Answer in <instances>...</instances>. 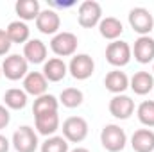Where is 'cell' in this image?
<instances>
[{"instance_id": "obj_16", "label": "cell", "mask_w": 154, "mask_h": 152, "mask_svg": "<svg viewBox=\"0 0 154 152\" xmlns=\"http://www.w3.org/2000/svg\"><path fill=\"white\" fill-rule=\"evenodd\" d=\"M47 88H48V81L41 72H29L23 79V91L36 99L47 93Z\"/></svg>"}, {"instance_id": "obj_28", "label": "cell", "mask_w": 154, "mask_h": 152, "mask_svg": "<svg viewBox=\"0 0 154 152\" xmlns=\"http://www.w3.org/2000/svg\"><path fill=\"white\" fill-rule=\"evenodd\" d=\"M11 39L7 36L5 29H0V56H5L9 50H11Z\"/></svg>"}, {"instance_id": "obj_1", "label": "cell", "mask_w": 154, "mask_h": 152, "mask_svg": "<svg viewBox=\"0 0 154 152\" xmlns=\"http://www.w3.org/2000/svg\"><path fill=\"white\" fill-rule=\"evenodd\" d=\"M100 143L108 152H122L127 145V134L120 125L108 123L100 131Z\"/></svg>"}, {"instance_id": "obj_23", "label": "cell", "mask_w": 154, "mask_h": 152, "mask_svg": "<svg viewBox=\"0 0 154 152\" xmlns=\"http://www.w3.org/2000/svg\"><path fill=\"white\" fill-rule=\"evenodd\" d=\"M57 109H59V99H56L50 93H45V95L38 97L34 100V104H32L34 116L36 114H43V113H57Z\"/></svg>"}, {"instance_id": "obj_27", "label": "cell", "mask_w": 154, "mask_h": 152, "mask_svg": "<svg viewBox=\"0 0 154 152\" xmlns=\"http://www.w3.org/2000/svg\"><path fill=\"white\" fill-rule=\"evenodd\" d=\"M39 150L41 152H70L68 150V141L63 136H50V138H47L41 143Z\"/></svg>"}, {"instance_id": "obj_4", "label": "cell", "mask_w": 154, "mask_h": 152, "mask_svg": "<svg viewBox=\"0 0 154 152\" xmlns=\"http://www.w3.org/2000/svg\"><path fill=\"white\" fill-rule=\"evenodd\" d=\"M11 143H13L16 152H36L39 145L38 132L31 125H22L14 131Z\"/></svg>"}, {"instance_id": "obj_10", "label": "cell", "mask_w": 154, "mask_h": 152, "mask_svg": "<svg viewBox=\"0 0 154 152\" xmlns=\"http://www.w3.org/2000/svg\"><path fill=\"white\" fill-rule=\"evenodd\" d=\"M59 27H61V18L52 9H43L38 14V18H36V29L41 34L56 36L59 32Z\"/></svg>"}, {"instance_id": "obj_14", "label": "cell", "mask_w": 154, "mask_h": 152, "mask_svg": "<svg viewBox=\"0 0 154 152\" xmlns=\"http://www.w3.org/2000/svg\"><path fill=\"white\" fill-rule=\"evenodd\" d=\"M48 82H59L68 74V65L61 57H50L43 63V72H41Z\"/></svg>"}, {"instance_id": "obj_5", "label": "cell", "mask_w": 154, "mask_h": 152, "mask_svg": "<svg viewBox=\"0 0 154 152\" xmlns=\"http://www.w3.org/2000/svg\"><path fill=\"white\" fill-rule=\"evenodd\" d=\"M77 20H79V25L84 27V29L97 27L100 23V20H102V7H100V4L95 2V0H84L79 5Z\"/></svg>"}, {"instance_id": "obj_12", "label": "cell", "mask_w": 154, "mask_h": 152, "mask_svg": "<svg viewBox=\"0 0 154 152\" xmlns=\"http://www.w3.org/2000/svg\"><path fill=\"white\" fill-rule=\"evenodd\" d=\"M131 50L140 65H149L154 61V39L151 36H140L134 41Z\"/></svg>"}, {"instance_id": "obj_11", "label": "cell", "mask_w": 154, "mask_h": 152, "mask_svg": "<svg viewBox=\"0 0 154 152\" xmlns=\"http://www.w3.org/2000/svg\"><path fill=\"white\" fill-rule=\"evenodd\" d=\"M109 113L115 116L116 120H127L134 113V100L127 95H115L109 100Z\"/></svg>"}, {"instance_id": "obj_7", "label": "cell", "mask_w": 154, "mask_h": 152, "mask_svg": "<svg viewBox=\"0 0 154 152\" xmlns=\"http://www.w3.org/2000/svg\"><path fill=\"white\" fill-rule=\"evenodd\" d=\"M63 138L68 143H81L88 136V122L82 116H70L63 122Z\"/></svg>"}, {"instance_id": "obj_32", "label": "cell", "mask_w": 154, "mask_h": 152, "mask_svg": "<svg viewBox=\"0 0 154 152\" xmlns=\"http://www.w3.org/2000/svg\"><path fill=\"white\" fill-rule=\"evenodd\" d=\"M0 77H2V65H0Z\"/></svg>"}, {"instance_id": "obj_26", "label": "cell", "mask_w": 154, "mask_h": 152, "mask_svg": "<svg viewBox=\"0 0 154 152\" xmlns=\"http://www.w3.org/2000/svg\"><path fill=\"white\" fill-rule=\"evenodd\" d=\"M136 116L142 125L154 127V100H143L136 109Z\"/></svg>"}, {"instance_id": "obj_2", "label": "cell", "mask_w": 154, "mask_h": 152, "mask_svg": "<svg viewBox=\"0 0 154 152\" xmlns=\"http://www.w3.org/2000/svg\"><path fill=\"white\" fill-rule=\"evenodd\" d=\"M131 57H133V50L127 41L116 39L106 47V61L115 68H122V66L129 65Z\"/></svg>"}, {"instance_id": "obj_21", "label": "cell", "mask_w": 154, "mask_h": 152, "mask_svg": "<svg viewBox=\"0 0 154 152\" xmlns=\"http://www.w3.org/2000/svg\"><path fill=\"white\" fill-rule=\"evenodd\" d=\"M14 11L22 22H31V20L36 22L38 14L41 13V7L38 0H18L14 4Z\"/></svg>"}, {"instance_id": "obj_8", "label": "cell", "mask_w": 154, "mask_h": 152, "mask_svg": "<svg viewBox=\"0 0 154 152\" xmlns=\"http://www.w3.org/2000/svg\"><path fill=\"white\" fill-rule=\"evenodd\" d=\"M27 74H29V63L25 61L23 56L11 54V56H7L4 59V63H2V75H5V79L20 81V79H25Z\"/></svg>"}, {"instance_id": "obj_6", "label": "cell", "mask_w": 154, "mask_h": 152, "mask_svg": "<svg viewBox=\"0 0 154 152\" xmlns=\"http://www.w3.org/2000/svg\"><path fill=\"white\" fill-rule=\"evenodd\" d=\"M129 25L131 29L140 36H149V32L154 29V16L145 7H134L129 11Z\"/></svg>"}, {"instance_id": "obj_31", "label": "cell", "mask_w": 154, "mask_h": 152, "mask_svg": "<svg viewBox=\"0 0 154 152\" xmlns=\"http://www.w3.org/2000/svg\"><path fill=\"white\" fill-rule=\"evenodd\" d=\"M70 152H90L88 149H84V147H75L74 150H70Z\"/></svg>"}, {"instance_id": "obj_33", "label": "cell", "mask_w": 154, "mask_h": 152, "mask_svg": "<svg viewBox=\"0 0 154 152\" xmlns=\"http://www.w3.org/2000/svg\"><path fill=\"white\" fill-rule=\"evenodd\" d=\"M152 72H154V65H152Z\"/></svg>"}, {"instance_id": "obj_29", "label": "cell", "mask_w": 154, "mask_h": 152, "mask_svg": "<svg viewBox=\"0 0 154 152\" xmlns=\"http://www.w3.org/2000/svg\"><path fill=\"white\" fill-rule=\"evenodd\" d=\"M9 122H11L9 109H7L5 106H2V104H0V131H2V129H5V127L9 125Z\"/></svg>"}, {"instance_id": "obj_19", "label": "cell", "mask_w": 154, "mask_h": 152, "mask_svg": "<svg viewBox=\"0 0 154 152\" xmlns=\"http://www.w3.org/2000/svg\"><path fill=\"white\" fill-rule=\"evenodd\" d=\"M129 88L136 95H147L154 90V75L149 72H136L129 79Z\"/></svg>"}, {"instance_id": "obj_24", "label": "cell", "mask_w": 154, "mask_h": 152, "mask_svg": "<svg viewBox=\"0 0 154 152\" xmlns=\"http://www.w3.org/2000/svg\"><path fill=\"white\" fill-rule=\"evenodd\" d=\"M4 104L7 109H23L27 106V93L20 88H11L4 93Z\"/></svg>"}, {"instance_id": "obj_20", "label": "cell", "mask_w": 154, "mask_h": 152, "mask_svg": "<svg viewBox=\"0 0 154 152\" xmlns=\"http://www.w3.org/2000/svg\"><path fill=\"white\" fill-rule=\"evenodd\" d=\"M99 32L104 39H109V41H116L120 38V34L124 32V25L122 22L115 18V16H106L100 20L99 23Z\"/></svg>"}, {"instance_id": "obj_17", "label": "cell", "mask_w": 154, "mask_h": 152, "mask_svg": "<svg viewBox=\"0 0 154 152\" xmlns=\"http://www.w3.org/2000/svg\"><path fill=\"white\" fill-rule=\"evenodd\" d=\"M131 147L134 152H154V131L138 129L131 136Z\"/></svg>"}, {"instance_id": "obj_3", "label": "cell", "mask_w": 154, "mask_h": 152, "mask_svg": "<svg viewBox=\"0 0 154 152\" xmlns=\"http://www.w3.org/2000/svg\"><path fill=\"white\" fill-rule=\"evenodd\" d=\"M77 45H79V39L74 32H68V31H63V32H57L56 36H52L50 39V50L57 56V57H74L77 50Z\"/></svg>"}, {"instance_id": "obj_18", "label": "cell", "mask_w": 154, "mask_h": 152, "mask_svg": "<svg viewBox=\"0 0 154 152\" xmlns=\"http://www.w3.org/2000/svg\"><path fill=\"white\" fill-rule=\"evenodd\" d=\"M104 86L113 95H124V91L129 88V77L125 75V72H120L118 68L111 70L104 79Z\"/></svg>"}, {"instance_id": "obj_9", "label": "cell", "mask_w": 154, "mask_h": 152, "mask_svg": "<svg viewBox=\"0 0 154 152\" xmlns=\"http://www.w3.org/2000/svg\"><path fill=\"white\" fill-rule=\"evenodd\" d=\"M68 72L77 81H86V79H90V77L93 75V72H95V61L88 54H75L70 59Z\"/></svg>"}, {"instance_id": "obj_22", "label": "cell", "mask_w": 154, "mask_h": 152, "mask_svg": "<svg viewBox=\"0 0 154 152\" xmlns=\"http://www.w3.org/2000/svg\"><path fill=\"white\" fill-rule=\"evenodd\" d=\"M5 32H7V36L11 39V43H27L29 41V36H31V29H29V25L25 23V22H22V20H14V22H11L9 25H7V29H5Z\"/></svg>"}, {"instance_id": "obj_15", "label": "cell", "mask_w": 154, "mask_h": 152, "mask_svg": "<svg viewBox=\"0 0 154 152\" xmlns=\"http://www.w3.org/2000/svg\"><path fill=\"white\" fill-rule=\"evenodd\" d=\"M47 45L41 41V39H29L25 45H23V57L27 63H32V65H41L47 61Z\"/></svg>"}, {"instance_id": "obj_30", "label": "cell", "mask_w": 154, "mask_h": 152, "mask_svg": "<svg viewBox=\"0 0 154 152\" xmlns=\"http://www.w3.org/2000/svg\"><path fill=\"white\" fill-rule=\"evenodd\" d=\"M9 149H11V141L4 134H0V152H9Z\"/></svg>"}, {"instance_id": "obj_25", "label": "cell", "mask_w": 154, "mask_h": 152, "mask_svg": "<svg viewBox=\"0 0 154 152\" xmlns=\"http://www.w3.org/2000/svg\"><path fill=\"white\" fill-rule=\"evenodd\" d=\"M82 100H84V95L79 88H65L59 95V104H63L68 109L79 108L82 104Z\"/></svg>"}, {"instance_id": "obj_13", "label": "cell", "mask_w": 154, "mask_h": 152, "mask_svg": "<svg viewBox=\"0 0 154 152\" xmlns=\"http://www.w3.org/2000/svg\"><path fill=\"white\" fill-rule=\"evenodd\" d=\"M34 125H36V132L41 136H56L61 122H59V114L57 113H43L34 116Z\"/></svg>"}]
</instances>
